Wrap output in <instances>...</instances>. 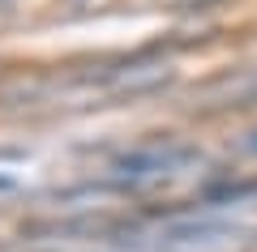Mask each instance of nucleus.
Here are the masks:
<instances>
[{"label":"nucleus","instance_id":"f257e3e1","mask_svg":"<svg viewBox=\"0 0 257 252\" xmlns=\"http://www.w3.org/2000/svg\"><path fill=\"white\" fill-rule=\"evenodd\" d=\"M202 162L197 145H180V141H155L142 150H128L111 162V171L120 180H163V175H180L184 167Z\"/></svg>","mask_w":257,"mask_h":252},{"label":"nucleus","instance_id":"f03ea898","mask_svg":"<svg viewBox=\"0 0 257 252\" xmlns=\"http://www.w3.org/2000/svg\"><path fill=\"white\" fill-rule=\"evenodd\" d=\"M13 184H18V180H13V175H5V171H0V192H9Z\"/></svg>","mask_w":257,"mask_h":252},{"label":"nucleus","instance_id":"7ed1b4c3","mask_svg":"<svg viewBox=\"0 0 257 252\" xmlns=\"http://www.w3.org/2000/svg\"><path fill=\"white\" fill-rule=\"evenodd\" d=\"M73 5H86V0H73Z\"/></svg>","mask_w":257,"mask_h":252},{"label":"nucleus","instance_id":"20e7f679","mask_svg":"<svg viewBox=\"0 0 257 252\" xmlns=\"http://www.w3.org/2000/svg\"><path fill=\"white\" fill-rule=\"evenodd\" d=\"M0 9H5V0H0Z\"/></svg>","mask_w":257,"mask_h":252}]
</instances>
